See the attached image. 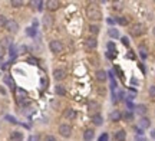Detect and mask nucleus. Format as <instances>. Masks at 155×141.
I'll list each match as a JSON object with an SVG mask.
<instances>
[{"label":"nucleus","instance_id":"nucleus-1","mask_svg":"<svg viewBox=\"0 0 155 141\" xmlns=\"http://www.w3.org/2000/svg\"><path fill=\"white\" fill-rule=\"evenodd\" d=\"M86 16H88L89 20H99L101 19V10H99V7L93 6V4L89 6L86 9Z\"/></svg>","mask_w":155,"mask_h":141},{"label":"nucleus","instance_id":"nucleus-2","mask_svg":"<svg viewBox=\"0 0 155 141\" xmlns=\"http://www.w3.org/2000/svg\"><path fill=\"white\" fill-rule=\"evenodd\" d=\"M49 48H50V50H52L55 55H59V53L63 50V45H62L60 40H50Z\"/></svg>","mask_w":155,"mask_h":141},{"label":"nucleus","instance_id":"nucleus-3","mask_svg":"<svg viewBox=\"0 0 155 141\" xmlns=\"http://www.w3.org/2000/svg\"><path fill=\"white\" fill-rule=\"evenodd\" d=\"M59 134L65 138H69L72 135V127L69 124H60L59 125Z\"/></svg>","mask_w":155,"mask_h":141},{"label":"nucleus","instance_id":"nucleus-4","mask_svg":"<svg viewBox=\"0 0 155 141\" xmlns=\"http://www.w3.org/2000/svg\"><path fill=\"white\" fill-rule=\"evenodd\" d=\"M145 33V25L142 23H135L131 29V35L132 36H141Z\"/></svg>","mask_w":155,"mask_h":141},{"label":"nucleus","instance_id":"nucleus-5","mask_svg":"<svg viewBox=\"0 0 155 141\" xmlns=\"http://www.w3.org/2000/svg\"><path fill=\"white\" fill-rule=\"evenodd\" d=\"M98 46V40H96V37H88L86 40H85V48L86 49H95Z\"/></svg>","mask_w":155,"mask_h":141},{"label":"nucleus","instance_id":"nucleus-6","mask_svg":"<svg viewBox=\"0 0 155 141\" xmlns=\"http://www.w3.org/2000/svg\"><path fill=\"white\" fill-rule=\"evenodd\" d=\"M9 32H12V33H14V32H17V29H19V25H17V22H14V20H7V23H6V26H4Z\"/></svg>","mask_w":155,"mask_h":141},{"label":"nucleus","instance_id":"nucleus-7","mask_svg":"<svg viewBox=\"0 0 155 141\" xmlns=\"http://www.w3.org/2000/svg\"><path fill=\"white\" fill-rule=\"evenodd\" d=\"M65 76H66V70L65 69H55L53 70V78L56 79V81H62V79H65Z\"/></svg>","mask_w":155,"mask_h":141},{"label":"nucleus","instance_id":"nucleus-8","mask_svg":"<svg viewBox=\"0 0 155 141\" xmlns=\"http://www.w3.org/2000/svg\"><path fill=\"white\" fill-rule=\"evenodd\" d=\"M46 4H47V10H50V12L58 10L60 7V1H58V0H49Z\"/></svg>","mask_w":155,"mask_h":141},{"label":"nucleus","instance_id":"nucleus-9","mask_svg":"<svg viewBox=\"0 0 155 141\" xmlns=\"http://www.w3.org/2000/svg\"><path fill=\"white\" fill-rule=\"evenodd\" d=\"M29 101H27V97H26V94L23 92V91H19V94H17V104H20V105H26Z\"/></svg>","mask_w":155,"mask_h":141},{"label":"nucleus","instance_id":"nucleus-10","mask_svg":"<svg viewBox=\"0 0 155 141\" xmlns=\"http://www.w3.org/2000/svg\"><path fill=\"white\" fill-rule=\"evenodd\" d=\"M63 117L68 118V120H75V118H76V111L72 109V108H68V109H65Z\"/></svg>","mask_w":155,"mask_h":141},{"label":"nucleus","instance_id":"nucleus-11","mask_svg":"<svg viewBox=\"0 0 155 141\" xmlns=\"http://www.w3.org/2000/svg\"><path fill=\"white\" fill-rule=\"evenodd\" d=\"M121 118H122V114L118 111V109H115V111H112L111 114H109V120L111 121H114V122H118V121H121Z\"/></svg>","mask_w":155,"mask_h":141},{"label":"nucleus","instance_id":"nucleus-12","mask_svg":"<svg viewBox=\"0 0 155 141\" xmlns=\"http://www.w3.org/2000/svg\"><path fill=\"white\" fill-rule=\"evenodd\" d=\"M96 81L98 82H105L106 81V72L105 70H102V69H99L98 72H96Z\"/></svg>","mask_w":155,"mask_h":141},{"label":"nucleus","instance_id":"nucleus-13","mask_svg":"<svg viewBox=\"0 0 155 141\" xmlns=\"http://www.w3.org/2000/svg\"><path fill=\"white\" fill-rule=\"evenodd\" d=\"M3 81H4V84L7 85V86H10L12 89H14V81H13V78L10 76V75H4V78H3Z\"/></svg>","mask_w":155,"mask_h":141},{"label":"nucleus","instance_id":"nucleus-14","mask_svg":"<svg viewBox=\"0 0 155 141\" xmlns=\"http://www.w3.org/2000/svg\"><path fill=\"white\" fill-rule=\"evenodd\" d=\"M10 140L12 141H22L23 140V134L20 131H13L10 134Z\"/></svg>","mask_w":155,"mask_h":141},{"label":"nucleus","instance_id":"nucleus-15","mask_svg":"<svg viewBox=\"0 0 155 141\" xmlns=\"http://www.w3.org/2000/svg\"><path fill=\"white\" fill-rule=\"evenodd\" d=\"M135 111H136L139 115H145L147 111H148V108H147V105H144V104H138V105L135 106Z\"/></svg>","mask_w":155,"mask_h":141},{"label":"nucleus","instance_id":"nucleus-16","mask_svg":"<svg viewBox=\"0 0 155 141\" xmlns=\"http://www.w3.org/2000/svg\"><path fill=\"white\" fill-rule=\"evenodd\" d=\"M93 135H95L93 130H86V131L83 133V140H85V141H91V140H93Z\"/></svg>","mask_w":155,"mask_h":141},{"label":"nucleus","instance_id":"nucleus-17","mask_svg":"<svg viewBox=\"0 0 155 141\" xmlns=\"http://www.w3.org/2000/svg\"><path fill=\"white\" fill-rule=\"evenodd\" d=\"M55 92H56L59 97H65V95H66V89H65V86H63V85H56Z\"/></svg>","mask_w":155,"mask_h":141},{"label":"nucleus","instance_id":"nucleus-18","mask_svg":"<svg viewBox=\"0 0 155 141\" xmlns=\"http://www.w3.org/2000/svg\"><path fill=\"white\" fill-rule=\"evenodd\" d=\"M115 138L118 141H125V138H126V133H125L123 130L116 131V133H115Z\"/></svg>","mask_w":155,"mask_h":141},{"label":"nucleus","instance_id":"nucleus-19","mask_svg":"<svg viewBox=\"0 0 155 141\" xmlns=\"http://www.w3.org/2000/svg\"><path fill=\"white\" fill-rule=\"evenodd\" d=\"M92 122H93L95 125H102V124H104V118H102L99 114H96V115L92 117Z\"/></svg>","mask_w":155,"mask_h":141},{"label":"nucleus","instance_id":"nucleus-20","mask_svg":"<svg viewBox=\"0 0 155 141\" xmlns=\"http://www.w3.org/2000/svg\"><path fill=\"white\" fill-rule=\"evenodd\" d=\"M139 125H141V128H148V127L151 125V121H150L148 118L142 117V118L139 120Z\"/></svg>","mask_w":155,"mask_h":141},{"label":"nucleus","instance_id":"nucleus-21","mask_svg":"<svg viewBox=\"0 0 155 141\" xmlns=\"http://www.w3.org/2000/svg\"><path fill=\"white\" fill-rule=\"evenodd\" d=\"M96 109H99V104L98 102H95V101H89L88 102V111H96Z\"/></svg>","mask_w":155,"mask_h":141},{"label":"nucleus","instance_id":"nucleus-22","mask_svg":"<svg viewBox=\"0 0 155 141\" xmlns=\"http://www.w3.org/2000/svg\"><path fill=\"white\" fill-rule=\"evenodd\" d=\"M88 32L91 33V35H98L99 33V26H96V25H91L89 28H88Z\"/></svg>","mask_w":155,"mask_h":141},{"label":"nucleus","instance_id":"nucleus-23","mask_svg":"<svg viewBox=\"0 0 155 141\" xmlns=\"http://www.w3.org/2000/svg\"><path fill=\"white\" fill-rule=\"evenodd\" d=\"M123 118H125L126 121H132V120H134V114H132V111H131V109L125 111V112H123Z\"/></svg>","mask_w":155,"mask_h":141},{"label":"nucleus","instance_id":"nucleus-24","mask_svg":"<svg viewBox=\"0 0 155 141\" xmlns=\"http://www.w3.org/2000/svg\"><path fill=\"white\" fill-rule=\"evenodd\" d=\"M139 56H141L142 59H147V56H148V50H147V48H144V46L139 48Z\"/></svg>","mask_w":155,"mask_h":141},{"label":"nucleus","instance_id":"nucleus-25","mask_svg":"<svg viewBox=\"0 0 155 141\" xmlns=\"http://www.w3.org/2000/svg\"><path fill=\"white\" fill-rule=\"evenodd\" d=\"M108 33H109V36H111V37H114V39L119 37V32H118L116 29H114V28H111V29L108 30Z\"/></svg>","mask_w":155,"mask_h":141},{"label":"nucleus","instance_id":"nucleus-26","mask_svg":"<svg viewBox=\"0 0 155 141\" xmlns=\"http://www.w3.org/2000/svg\"><path fill=\"white\" fill-rule=\"evenodd\" d=\"M9 55H10V56H12V58H14V56H16V55H17V48H16V46H13V45H12V46H10V48H9Z\"/></svg>","mask_w":155,"mask_h":141},{"label":"nucleus","instance_id":"nucleus-27","mask_svg":"<svg viewBox=\"0 0 155 141\" xmlns=\"http://www.w3.org/2000/svg\"><path fill=\"white\" fill-rule=\"evenodd\" d=\"M0 45H1L3 48H7V46L10 48V46H12V42H10V39H7V37H4V39H3V40L0 42Z\"/></svg>","mask_w":155,"mask_h":141},{"label":"nucleus","instance_id":"nucleus-28","mask_svg":"<svg viewBox=\"0 0 155 141\" xmlns=\"http://www.w3.org/2000/svg\"><path fill=\"white\" fill-rule=\"evenodd\" d=\"M98 141H109V134H108V133L101 134V135H99V138H98Z\"/></svg>","mask_w":155,"mask_h":141},{"label":"nucleus","instance_id":"nucleus-29","mask_svg":"<svg viewBox=\"0 0 155 141\" xmlns=\"http://www.w3.org/2000/svg\"><path fill=\"white\" fill-rule=\"evenodd\" d=\"M6 23H7V17L3 16V15H0V28H4Z\"/></svg>","mask_w":155,"mask_h":141},{"label":"nucleus","instance_id":"nucleus-30","mask_svg":"<svg viewBox=\"0 0 155 141\" xmlns=\"http://www.w3.org/2000/svg\"><path fill=\"white\" fill-rule=\"evenodd\" d=\"M150 97H151L152 101H155V85H151V86H150Z\"/></svg>","mask_w":155,"mask_h":141},{"label":"nucleus","instance_id":"nucleus-31","mask_svg":"<svg viewBox=\"0 0 155 141\" xmlns=\"http://www.w3.org/2000/svg\"><path fill=\"white\" fill-rule=\"evenodd\" d=\"M116 22H118L119 25H122V26H125V25H128V20H126L125 17H118V19H116Z\"/></svg>","mask_w":155,"mask_h":141},{"label":"nucleus","instance_id":"nucleus-32","mask_svg":"<svg viewBox=\"0 0 155 141\" xmlns=\"http://www.w3.org/2000/svg\"><path fill=\"white\" fill-rule=\"evenodd\" d=\"M22 4H23V1H20V0H13V1H12V6H13V7H20Z\"/></svg>","mask_w":155,"mask_h":141},{"label":"nucleus","instance_id":"nucleus-33","mask_svg":"<svg viewBox=\"0 0 155 141\" xmlns=\"http://www.w3.org/2000/svg\"><path fill=\"white\" fill-rule=\"evenodd\" d=\"M26 33L29 36H35L36 35V30H35V28H29V29L26 30Z\"/></svg>","mask_w":155,"mask_h":141},{"label":"nucleus","instance_id":"nucleus-34","mask_svg":"<svg viewBox=\"0 0 155 141\" xmlns=\"http://www.w3.org/2000/svg\"><path fill=\"white\" fill-rule=\"evenodd\" d=\"M4 118H6V120H7L9 122H12V124H16V122H17V121H16V118H13L12 115H6Z\"/></svg>","mask_w":155,"mask_h":141},{"label":"nucleus","instance_id":"nucleus-35","mask_svg":"<svg viewBox=\"0 0 155 141\" xmlns=\"http://www.w3.org/2000/svg\"><path fill=\"white\" fill-rule=\"evenodd\" d=\"M122 6H123V3H121V1H114V7H115L116 10H119Z\"/></svg>","mask_w":155,"mask_h":141},{"label":"nucleus","instance_id":"nucleus-36","mask_svg":"<svg viewBox=\"0 0 155 141\" xmlns=\"http://www.w3.org/2000/svg\"><path fill=\"white\" fill-rule=\"evenodd\" d=\"M106 46H108V49H109V50L112 49V50L115 52V43H114V42H108V45H106Z\"/></svg>","mask_w":155,"mask_h":141},{"label":"nucleus","instance_id":"nucleus-37","mask_svg":"<svg viewBox=\"0 0 155 141\" xmlns=\"http://www.w3.org/2000/svg\"><path fill=\"white\" fill-rule=\"evenodd\" d=\"M45 26H46V28H49V26H50V17H49V16H46V17H45Z\"/></svg>","mask_w":155,"mask_h":141},{"label":"nucleus","instance_id":"nucleus-38","mask_svg":"<svg viewBox=\"0 0 155 141\" xmlns=\"http://www.w3.org/2000/svg\"><path fill=\"white\" fill-rule=\"evenodd\" d=\"M27 141H39V135H35V134H33V135L29 137V140Z\"/></svg>","mask_w":155,"mask_h":141},{"label":"nucleus","instance_id":"nucleus-39","mask_svg":"<svg viewBox=\"0 0 155 141\" xmlns=\"http://www.w3.org/2000/svg\"><path fill=\"white\" fill-rule=\"evenodd\" d=\"M45 141H56V138H55L53 135H46V137H45Z\"/></svg>","mask_w":155,"mask_h":141},{"label":"nucleus","instance_id":"nucleus-40","mask_svg":"<svg viewBox=\"0 0 155 141\" xmlns=\"http://www.w3.org/2000/svg\"><path fill=\"white\" fill-rule=\"evenodd\" d=\"M122 43H123L125 46H129V40H128V37L123 36V37H122Z\"/></svg>","mask_w":155,"mask_h":141},{"label":"nucleus","instance_id":"nucleus-41","mask_svg":"<svg viewBox=\"0 0 155 141\" xmlns=\"http://www.w3.org/2000/svg\"><path fill=\"white\" fill-rule=\"evenodd\" d=\"M4 52H6V48H3V46L0 45V58H3V55H4Z\"/></svg>","mask_w":155,"mask_h":141},{"label":"nucleus","instance_id":"nucleus-42","mask_svg":"<svg viewBox=\"0 0 155 141\" xmlns=\"http://www.w3.org/2000/svg\"><path fill=\"white\" fill-rule=\"evenodd\" d=\"M36 4H38V10H42V9H43V4H45V3H43V1H36Z\"/></svg>","mask_w":155,"mask_h":141},{"label":"nucleus","instance_id":"nucleus-43","mask_svg":"<svg viewBox=\"0 0 155 141\" xmlns=\"http://www.w3.org/2000/svg\"><path fill=\"white\" fill-rule=\"evenodd\" d=\"M106 22H108V25H115V19H112V17H109V19H108V20H106Z\"/></svg>","mask_w":155,"mask_h":141},{"label":"nucleus","instance_id":"nucleus-44","mask_svg":"<svg viewBox=\"0 0 155 141\" xmlns=\"http://www.w3.org/2000/svg\"><path fill=\"white\" fill-rule=\"evenodd\" d=\"M29 62H30L32 65H38V61H36V59H33V58H29Z\"/></svg>","mask_w":155,"mask_h":141},{"label":"nucleus","instance_id":"nucleus-45","mask_svg":"<svg viewBox=\"0 0 155 141\" xmlns=\"http://www.w3.org/2000/svg\"><path fill=\"white\" fill-rule=\"evenodd\" d=\"M106 56H108L109 59H114V58H115V53H111V52H108V53H106Z\"/></svg>","mask_w":155,"mask_h":141},{"label":"nucleus","instance_id":"nucleus-46","mask_svg":"<svg viewBox=\"0 0 155 141\" xmlns=\"http://www.w3.org/2000/svg\"><path fill=\"white\" fill-rule=\"evenodd\" d=\"M135 130H136V133H138V134H142V128H138V127H136Z\"/></svg>","mask_w":155,"mask_h":141},{"label":"nucleus","instance_id":"nucleus-47","mask_svg":"<svg viewBox=\"0 0 155 141\" xmlns=\"http://www.w3.org/2000/svg\"><path fill=\"white\" fill-rule=\"evenodd\" d=\"M1 62H3V58H0V65H1Z\"/></svg>","mask_w":155,"mask_h":141},{"label":"nucleus","instance_id":"nucleus-48","mask_svg":"<svg viewBox=\"0 0 155 141\" xmlns=\"http://www.w3.org/2000/svg\"><path fill=\"white\" fill-rule=\"evenodd\" d=\"M154 33H155V30H154Z\"/></svg>","mask_w":155,"mask_h":141}]
</instances>
